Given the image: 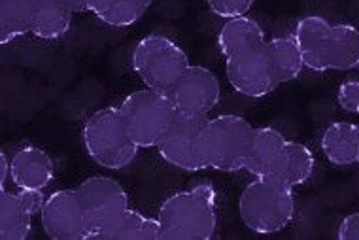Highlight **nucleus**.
Wrapping results in <instances>:
<instances>
[{
    "instance_id": "nucleus-30",
    "label": "nucleus",
    "mask_w": 359,
    "mask_h": 240,
    "mask_svg": "<svg viewBox=\"0 0 359 240\" xmlns=\"http://www.w3.org/2000/svg\"><path fill=\"white\" fill-rule=\"evenodd\" d=\"M355 165L359 166V135H358V157H355Z\"/></svg>"
},
{
    "instance_id": "nucleus-21",
    "label": "nucleus",
    "mask_w": 359,
    "mask_h": 240,
    "mask_svg": "<svg viewBox=\"0 0 359 240\" xmlns=\"http://www.w3.org/2000/svg\"><path fill=\"white\" fill-rule=\"evenodd\" d=\"M154 0H95L93 15L114 29H125L138 23L148 13Z\"/></svg>"
},
{
    "instance_id": "nucleus-9",
    "label": "nucleus",
    "mask_w": 359,
    "mask_h": 240,
    "mask_svg": "<svg viewBox=\"0 0 359 240\" xmlns=\"http://www.w3.org/2000/svg\"><path fill=\"white\" fill-rule=\"evenodd\" d=\"M208 117L184 116L176 114L172 124L157 144V154L165 163H168L184 173H198L208 166L203 157L201 138L205 131Z\"/></svg>"
},
{
    "instance_id": "nucleus-16",
    "label": "nucleus",
    "mask_w": 359,
    "mask_h": 240,
    "mask_svg": "<svg viewBox=\"0 0 359 240\" xmlns=\"http://www.w3.org/2000/svg\"><path fill=\"white\" fill-rule=\"evenodd\" d=\"M359 125L352 124V121H334V124L327 125L323 131L322 140H320L323 157L339 168L355 165Z\"/></svg>"
},
{
    "instance_id": "nucleus-1",
    "label": "nucleus",
    "mask_w": 359,
    "mask_h": 240,
    "mask_svg": "<svg viewBox=\"0 0 359 240\" xmlns=\"http://www.w3.org/2000/svg\"><path fill=\"white\" fill-rule=\"evenodd\" d=\"M293 36L303 55L304 68L312 72L359 67V29L350 23H329L323 15H304L297 21Z\"/></svg>"
},
{
    "instance_id": "nucleus-29",
    "label": "nucleus",
    "mask_w": 359,
    "mask_h": 240,
    "mask_svg": "<svg viewBox=\"0 0 359 240\" xmlns=\"http://www.w3.org/2000/svg\"><path fill=\"white\" fill-rule=\"evenodd\" d=\"M10 178V161H8L6 154L2 152L0 154V187L4 189V185H6V180Z\"/></svg>"
},
{
    "instance_id": "nucleus-7",
    "label": "nucleus",
    "mask_w": 359,
    "mask_h": 240,
    "mask_svg": "<svg viewBox=\"0 0 359 240\" xmlns=\"http://www.w3.org/2000/svg\"><path fill=\"white\" fill-rule=\"evenodd\" d=\"M130 65L144 86L155 91L168 93L191 62L184 48L172 38L148 34L140 38L135 46Z\"/></svg>"
},
{
    "instance_id": "nucleus-22",
    "label": "nucleus",
    "mask_w": 359,
    "mask_h": 240,
    "mask_svg": "<svg viewBox=\"0 0 359 240\" xmlns=\"http://www.w3.org/2000/svg\"><path fill=\"white\" fill-rule=\"evenodd\" d=\"M72 10L62 0H46L32 19V36L40 40H59L72 27Z\"/></svg>"
},
{
    "instance_id": "nucleus-2",
    "label": "nucleus",
    "mask_w": 359,
    "mask_h": 240,
    "mask_svg": "<svg viewBox=\"0 0 359 240\" xmlns=\"http://www.w3.org/2000/svg\"><path fill=\"white\" fill-rule=\"evenodd\" d=\"M159 240H210L217 229V193L208 180L172 193L157 212Z\"/></svg>"
},
{
    "instance_id": "nucleus-27",
    "label": "nucleus",
    "mask_w": 359,
    "mask_h": 240,
    "mask_svg": "<svg viewBox=\"0 0 359 240\" xmlns=\"http://www.w3.org/2000/svg\"><path fill=\"white\" fill-rule=\"evenodd\" d=\"M337 236L341 240H359V212H353V214L346 215L339 223Z\"/></svg>"
},
{
    "instance_id": "nucleus-8",
    "label": "nucleus",
    "mask_w": 359,
    "mask_h": 240,
    "mask_svg": "<svg viewBox=\"0 0 359 240\" xmlns=\"http://www.w3.org/2000/svg\"><path fill=\"white\" fill-rule=\"evenodd\" d=\"M76 191L86 210L91 239H102V234L129 210L127 191L110 176H91L83 180Z\"/></svg>"
},
{
    "instance_id": "nucleus-24",
    "label": "nucleus",
    "mask_w": 359,
    "mask_h": 240,
    "mask_svg": "<svg viewBox=\"0 0 359 240\" xmlns=\"http://www.w3.org/2000/svg\"><path fill=\"white\" fill-rule=\"evenodd\" d=\"M255 0H206L214 15L222 19H233L246 15L252 10Z\"/></svg>"
},
{
    "instance_id": "nucleus-14",
    "label": "nucleus",
    "mask_w": 359,
    "mask_h": 240,
    "mask_svg": "<svg viewBox=\"0 0 359 240\" xmlns=\"http://www.w3.org/2000/svg\"><path fill=\"white\" fill-rule=\"evenodd\" d=\"M285 142L287 138L282 131L269 127V125L255 127L252 146H250L248 163H246V173L252 174L254 178L274 176Z\"/></svg>"
},
{
    "instance_id": "nucleus-6",
    "label": "nucleus",
    "mask_w": 359,
    "mask_h": 240,
    "mask_svg": "<svg viewBox=\"0 0 359 240\" xmlns=\"http://www.w3.org/2000/svg\"><path fill=\"white\" fill-rule=\"evenodd\" d=\"M119 114L130 140L140 149H148L157 148L172 124L176 108L167 93L146 87L127 95L119 105Z\"/></svg>"
},
{
    "instance_id": "nucleus-12",
    "label": "nucleus",
    "mask_w": 359,
    "mask_h": 240,
    "mask_svg": "<svg viewBox=\"0 0 359 240\" xmlns=\"http://www.w3.org/2000/svg\"><path fill=\"white\" fill-rule=\"evenodd\" d=\"M40 222L51 240L91 239L86 210L76 189H57L48 195Z\"/></svg>"
},
{
    "instance_id": "nucleus-13",
    "label": "nucleus",
    "mask_w": 359,
    "mask_h": 240,
    "mask_svg": "<svg viewBox=\"0 0 359 240\" xmlns=\"http://www.w3.org/2000/svg\"><path fill=\"white\" fill-rule=\"evenodd\" d=\"M55 178L51 155L36 146L18 149L10 161V180L18 189H46Z\"/></svg>"
},
{
    "instance_id": "nucleus-26",
    "label": "nucleus",
    "mask_w": 359,
    "mask_h": 240,
    "mask_svg": "<svg viewBox=\"0 0 359 240\" xmlns=\"http://www.w3.org/2000/svg\"><path fill=\"white\" fill-rule=\"evenodd\" d=\"M19 199L21 203L25 204V208L31 212L32 215H36L42 212L43 204H46V195H43V189H19Z\"/></svg>"
},
{
    "instance_id": "nucleus-5",
    "label": "nucleus",
    "mask_w": 359,
    "mask_h": 240,
    "mask_svg": "<svg viewBox=\"0 0 359 240\" xmlns=\"http://www.w3.org/2000/svg\"><path fill=\"white\" fill-rule=\"evenodd\" d=\"M254 129L246 117L236 114L208 119L201 138L206 166L227 174L246 171Z\"/></svg>"
},
{
    "instance_id": "nucleus-28",
    "label": "nucleus",
    "mask_w": 359,
    "mask_h": 240,
    "mask_svg": "<svg viewBox=\"0 0 359 240\" xmlns=\"http://www.w3.org/2000/svg\"><path fill=\"white\" fill-rule=\"evenodd\" d=\"M62 2H65L74 13H93L95 0H62Z\"/></svg>"
},
{
    "instance_id": "nucleus-3",
    "label": "nucleus",
    "mask_w": 359,
    "mask_h": 240,
    "mask_svg": "<svg viewBox=\"0 0 359 240\" xmlns=\"http://www.w3.org/2000/svg\"><path fill=\"white\" fill-rule=\"evenodd\" d=\"M238 215L246 229L257 234H276L295 218L293 187L276 176L254 178L238 197Z\"/></svg>"
},
{
    "instance_id": "nucleus-25",
    "label": "nucleus",
    "mask_w": 359,
    "mask_h": 240,
    "mask_svg": "<svg viewBox=\"0 0 359 240\" xmlns=\"http://www.w3.org/2000/svg\"><path fill=\"white\" fill-rule=\"evenodd\" d=\"M337 102L348 114H359V80L342 81L337 91Z\"/></svg>"
},
{
    "instance_id": "nucleus-20",
    "label": "nucleus",
    "mask_w": 359,
    "mask_h": 240,
    "mask_svg": "<svg viewBox=\"0 0 359 240\" xmlns=\"http://www.w3.org/2000/svg\"><path fill=\"white\" fill-rule=\"evenodd\" d=\"M32 231V214L21 203L19 193L0 191V239L27 240Z\"/></svg>"
},
{
    "instance_id": "nucleus-11",
    "label": "nucleus",
    "mask_w": 359,
    "mask_h": 240,
    "mask_svg": "<svg viewBox=\"0 0 359 240\" xmlns=\"http://www.w3.org/2000/svg\"><path fill=\"white\" fill-rule=\"evenodd\" d=\"M225 74L231 87L242 97L263 99L278 87L265 46L238 51L225 59Z\"/></svg>"
},
{
    "instance_id": "nucleus-18",
    "label": "nucleus",
    "mask_w": 359,
    "mask_h": 240,
    "mask_svg": "<svg viewBox=\"0 0 359 240\" xmlns=\"http://www.w3.org/2000/svg\"><path fill=\"white\" fill-rule=\"evenodd\" d=\"M314 168H316V157L312 149L303 142L287 140L280 155L274 176L291 187H299L312 178Z\"/></svg>"
},
{
    "instance_id": "nucleus-19",
    "label": "nucleus",
    "mask_w": 359,
    "mask_h": 240,
    "mask_svg": "<svg viewBox=\"0 0 359 240\" xmlns=\"http://www.w3.org/2000/svg\"><path fill=\"white\" fill-rule=\"evenodd\" d=\"M265 48L278 86L297 80L301 72H303L304 62L295 36L293 34L274 36L271 40H266Z\"/></svg>"
},
{
    "instance_id": "nucleus-17",
    "label": "nucleus",
    "mask_w": 359,
    "mask_h": 240,
    "mask_svg": "<svg viewBox=\"0 0 359 240\" xmlns=\"http://www.w3.org/2000/svg\"><path fill=\"white\" fill-rule=\"evenodd\" d=\"M46 0H0V44L31 34L32 19Z\"/></svg>"
},
{
    "instance_id": "nucleus-10",
    "label": "nucleus",
    "mask_w": 359,
    "mask_h": 240,
    "mask_svg": "<svg viewBox=\"0 0 359 240\" xmlns=\"http://www.w3.org/2000/svg\"><path fill=\"white\" fill-rule=\"evenodd\" d=\"M167 95L172 100L176 114L208 117V114L219 105L222 87L210 68L189 65Z\"/></svg>"
},
{
    "instance_id": "nucleus-4",
    "label": "nucleus",
    "mask_w": 359,
    "mask_h": 240,
    "mask_svg": "<svg viewBox=\"0 0 359 240\" xmlns=\"http://www.w3.org/2000/svg\"><path fill=\"white\" fill-rule=\"evenodd\" d=\"M81 140L87 155L108 171L127 168L137 159L140 149L125 131L119 106H104L87 117Z\"/></svg>"
},
{
    "instance_id": "nucleus-23",
    "label": "nucleus",
    "mask_w": 359,
    "mask_h": 240,
    "mask_svg": "<svg viewBox=\"0 0 359 240\" xmlns=\"http://www.w3.org/2000/svg\"><path fill=\"white\" fill-rule=\"evenodd\" d=\"M159 231L161 225L157 218L129 208L102 234V240H159Z\"/></svg>"
},
{
    "instance_id": "nucleus-15",
    "label": "nucleus",
    "mask_w": 359,
    "mask_h": 240,
    "mask_svg": "<svg viewBox=\"0 0 359 240\" xmlns=\"http://www.w3.org/2000/svg\"><path fill=\"white\" fill-rule=\"evenodd\" d=\"M266 36L263 27L250 15L227 19L217 32V50L225 59L238 51L265 46Z\"/></svg>"
}]
</instances>
